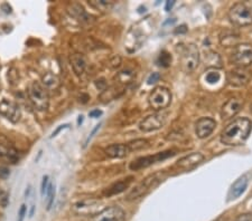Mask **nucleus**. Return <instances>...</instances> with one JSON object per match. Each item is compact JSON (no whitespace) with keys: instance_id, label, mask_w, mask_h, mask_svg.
Returning <instances> with one entry per match:
<instances>
[{"instance_id":"e433bc0d","label":"nucleus","mask_w":252,"mask_h":221,"mask_svg":"<svg viewBox=\"0 0 252 221\" xmlns=\"http://www.w3.org/2000/svg\"><path fill=\"white\" fill-rule=\"evenodd\" d=\"M10 175V171L8 167L6 166H0V179L1 180H5V179H7Z\"/></svg>"},{"instance_id":"79ce46f5","label":"nucleus","mask_w":252,"mask_h":221,"mask_svg":"<svg viewBox=\"0 0 252 221\" xmlns=\"http://www.w3.org/2000/svg\"><path fill=\"white\" fill-rule=\"evenodd\" d=\"M101 125H102V123H100V124H98V125H97V127H95V128L93 129V131H92V132H91V134L89 135V138H87V140H86V142H85V146H86V144H87V143H89V141H90L91 139H92V138H93V135L95 134V133H97V132L99 131V129H100V128H101Z\"/></svg>"},{"instance_id":"c03bdc74","label":"nucleus","mask_w":252,"mask_h":221,"mask_svg":"<svg viewBox=\"0 0 252 221\" xmlns=\"http://www.w3.org/2000/svg\"><path fill=\"white\" fill-rule=\"evenodd\" d=\"M175 5V1H173V0H168V1H166V6H165V9L166 11H169L171 10V8H173V6Z\"/></svg>"},{"instance_id":"a878e982","label":"nucleus","mask_w":252,"mask_h":221,"mask_svg":"<svg viewBox=\"0 0 252 221\" xmlns=\"http://www.w3.org/2000/svg\"><path fill=\"white\" fill-rule=\"evenodd\" d=\"M127 146L129 147V150H130V152L131 151H138V150H144V148L149 147V142H148V141L145 140V139H137L135 141H131V142H129Z\"/></svg>"},{"instance_id":"9b49d317","label":"nucleus","mask_w":252,"mask_h":221,"mask_svg":"<svg viewBox=\"0 0 252 221\" xmlns=\"http://www.w3.org/2000/svg\"><path fill=\"white\" fill-rule=\"evenodd\" d=\"M18 151L3 135H0V162L15 165L18 162Z\"/></svg>"},{"instance_id":"4be33fe9","label":"nucleus","mask_w":252,"mask_h":221,"mask_svg":"<svg viewBox=\"0 0 252 221\" xmlns=\"http://www.w3.org/2000/svg\"><path fill=\"white\" fill-rule=\"evenodd\" d=\"M70 14L80 21H89V15L84 10L83 7L79 3H72L70 6Z\"/></svg>"},{"instance_id":"dca6fc26","label":"nucleus","mask_w":252,"mask_h":221,"mask_svg":"<svg viewBox=\"0 0 252 221\" xmlns=\"http://www.w3.org/2000/svg\"><path fill=\"white\" fill-rule=\"evenodd\" d=\"M216 127V122L210 117H202L195 124L196 135L200 139H205L212 134Z\"/></svg>"},{"instance_id":"6e6552de","label":"nucleus","mask_w":252,"mask_h":221,"mask_svg":"<svg viewBox=\"0 0 252 221\" xmlns=\"http://www.w3.org/2000/svg\"><path fill=\"white\" fill-rule=\"evenodd\" d=\"M102 201L98 199H84L75 203L73 205V211L76 215L81 216H94L103 210Z\"/></svg>"},{"instance_id":"423d86ee","label":"nucleus","mask_w":252,"mask_h":221,"mask_svg":"<svg viewBox=\"0 0 252 221\" xmlns=\"http://www.w3.org/2000/svg\"><path fill=\"white\" fill-rule=\"evenodd\" d=\"M149 105L152 110H160L168 108L171 102V93L166 87H156L149 95Z\"/></svg>"},{"instance_id":"c756f323","label":"nucleus","mask_w":252,"mask_h":221,"mask_svg":"<svg viewBox=\"0 0 252 221\" xmlns=\"http://www.w3.org/2000/svg\"><path fill=\"white\" fill-rule=\"evenodd\" d=\"M133 77H135V73H133V72H131V71H129V70H125V71L120 72V73L118 74V76H117L118 81H119L120 83L131 82Z\"/></svg>"},{"instance_id":"a18cd8bd","label":"nucleus","mask_w":252,"mask_h":221,"mask_svg":"<svg viewBox=\"0 0 252 221\" xmlns=\"http://www.w3.org/2000/svg\"><path fill=\"white\" fill-rule=\"evenodd\" d=\"M34 212H35V205H32V209H30V212H29L30 218L34 216Z\"/></svg>"},{"instance_id":"09e8293b","label":"nucleus","mask_w":252,"mask_h":221,"mask_svg":"<svg viewBox=\"0 0 252 221\" xmlns=\"http://www.w3.org/2000/svg\"><path fill=\"white\" fill-rule=\"evenodd\" d=\"M251 112H252V106H251Z\"/></svg>"},{"instance_id":"b1692460","label":"nucleus","mask_w":252,"mask_h":221,"mask_svg":"<svg viewBox=\"0 0 252 221\" xmlns=\"http://www.w3.org/2000/svg\"><path fill=\"white\" fill-rule=\"evenodd\" d=\"M42 82H43V86L45 89H56L60 85V78L56 75L52 73H46L43 77H42Z\"/></svg>"},{"instance_id":"2eb2a0df","label":"nucleus","mask_w":252,"mask_h":221,"mask_svg":"<svg viewBox=\"0 0 252 221\" xmlns=\"http://www.w3.org/2000/svg\"><path fill=\"white\" fill-rule=\"evenodd\" d=\"M0 115L5 116L13 123H17L21 116V112L17 103L5 98L0 102Z\"/></svg>"},{"instance_id":"f8f14e48","label":"nucleus","mask_w":252,"mask_h":221,"mask_svg":"<svg viewBox=\"0 0 252 221\" xmlns=\"http://www.w3.org/2000/svg\"><path fill=\"white\" fill-rule=\"evenodd\" d=\"M126 217L125 211L118 205L105 208L97 215H94L90 221H124Z\"/></svg>"},{"instance_id":"412c9836","label":"nucleus","mask_w":252,"mask_h":221,"mask_svg":"<svg viewBox=\"0 0 252 221\" xmlns=\"http://www.w3.org/2000/svg\"><path fill=\"white\" fill-rule=\"evenodd\" d=\"M70 60L72 67H73L74 73L78 76L82 75L84 73V71H85L87 65L85 56L83 54H80V53H75V54L71 55Z\"/></svg>"},{"instance_id":"9d476101","label":"nucleus","mask_w":252,"mask_h":221,"mask_svg":"<svg viewBox=\"0 0 252 221\" xmlns=\"http://www.w3.org/2000/svg\"><path fill=\"white\" fill-rule=\"evenodd\" d=\"M232 60L238 67L246 68L252 64V45L239 44L232 55Z\"/></svg>"},{"instance_id":"cd10ccee","label":"nucleus","mask_w":252,"mask_h":221,"mask_svg":"<svg viewBox=\"0 0 252 221\" xmlns=\"http://www.w3.org/2000/svg\"><path fill=\"white\" fill-rule=\"evenodd\" d=\"M221 79V74L219 72L213 70V71H209L208 73L205 75V81L208 82L209 84H211V85H214V84H217L220 82Z\"/></svg>"},{"instance_id":"2f4dec72","label":"nucleus","mask_w":252,"mask_h":221,"mask_svg":"<svg viewBox=\"0 0 252 221\" xmlns=\"http://www.w3.org/2000/svg\"><path fill=\"white\" fill-rule=\"evenodd\" d=\"M46 197H47V205H46V209L47 210H51L53 203H54V200H55V186L49 184H48V188H47V191H46Z\"/></svg>"},{"instance_id":"f3484780","label":"nucleus","mask_w":252,"mask_h":221,"mask_svg":"<svg viewBox=\"0 0 252 221\" xmlns=\"http://www.w3.org/2000/svg\"><path fill=\"white\" fill-rule=\"evenodd\" d=\"M204 160V155L202 153H198V152H193L186 157H183L182 159H179L176 162L175 166L179 167L182 170H192L196 166L201 165Z\"/></svg>"},{"instance_id":"a19ab883","label":"nucleus","mask_w":252,"mask_h":221,"mask_svg":"<svg viewBox=\"0 0 252 221\" xmlns=\"http://www.w3.org/2000/svg\"><path fill=\"white\" fill-rule=\"evenodd\" d=\"M101 115H102V110H93L89 113V116L93 117V119H97V117L101 116Z\"/></svg>"},{"instance_id":"f257e3e1","label":"nucleus","mask_w":252,"mask_h":221,"mask_svg":"<svg viewBox=\"0 0 252 221\" xmlns=\"http://www.w3.org/2000/svg\"><path fill=\"white\" fill-rule=\"evenodd\" d=\"M252 129V123L249 119L239 117L231 122L221 133V142L225 146H241L249 136Z\"/></svg>"},{"instance_id":"7c9ffc66","label":"nucleus","mask_w":252,"mask_h":221,"mask_svg":"<svg viewBox=\"0 0 252 221\" xmlns=\"http://www.w3.org/2000/svg\"><path fill=\"white\" fill-rule=\"evenodd\" d=\"M238 39H239V37L236 35H233V34H230V35H224L221 37V44H222L225 47L233 46V45L236 44Z\"/></svg>"},{"instance_id":"0eeeda50","label":"nucleus","mask_w":252,"mask_h":221,"mask_svg":"<svg viewBox=\"0 0 252 221\" xmlns=\"http://www.w3.org/2000/svg\"><path fill=\"white\" fill-rule=\"evenodd\" d=\"M175 151H165V152H159V153H156L154 155H147V157H143V158H138L135 161H132L130 165H129V169L132 171H137L140 169H145V167H148L155 163L164 161L168 158L173 157L175 155Z\"/></svg>"},{"instance_id":"393cba45","label":"nucleus","mask_w":252,"mask_h":221,"mask_svg":"<svg viewBox=\"0 0 252 221\" xmlns=\"http://www.w3.org/2000/svg\"><path fill=\"white\" fill-rule=\"evenodd\" d=\"M205 63L208 64L209 67H215L220 68L222 67V60H221V57L216 53L210 52L205 55Z\"/></svg>"},{"instance_id":"aec40b11","label":"nucleus","mask_w":252,"mask_h":221,"mask_svg":"<svg viewBox=\"0 0 252 221\" xmlns=\"http://www.w3.org/2000/svg\"><path fill=\"white\" fill-rule=\"evenodd\" d=\"M105 153L109 158L121 159L127 157L130 153V150H129L128 146H126V144H111V146L105 148Z\"/></svg>"},{"instance_id":"6ab92c4d","label":"nucleus","mask_w":252,"mask_h":221,"mask_svg":"<svg viewBox=\"0 0 252 221\" xmlns=\"http://www.w3.org/2000/svg\"><path fill=\"white\" fill-rule=\"evenodd\" d=\"M249 184V178L248 175H242L231 185L228 193V201H232L238 199L240 196H242Z\"/></svg>"},{"instance_id":"ddd939ff","label":"nucleus","mask_w":252,"mask_h":221,"mask_svg":"<svg viewBox=\"0 0 252 221\" xmlns=\"http://www.w3.org/2000/svg\"><path fill=\"white\" fill-rule=\"evenodd\" d=\"M251 78V73L243 67H236L227 74V81L232 86L241 87L247 85Z\"/></svg>"},{"instance_id":"39448f33","label":"nucleus","mask_w":252,"mask_h":221,"mask_svg":"<svg viewBox=\"0 0 252 221\" xmlns=\"http://www.w3.org/2000/svg\"><path fill=\"white\" fill-rule=\"evenodd\" d=\"M200 62V53L198 48L194 44H189L183 47L181 52V65L182 70L185 73H190L197 67Z\"/></svg>"},{"instance_id":"58836bf2","label":"nucleus","mask_w":252,"mask_h":221,"mask_svg":"<svg viewBox=\"0 0 252 221\" xmlns=\"http://www.w3.org/2000/svg\"><path fill=\"white\" fill-rule=\"evenodd\" d=\"M70 129V124H63V125H60L59 128H57L54 132L52 133L51 134V136H49V139H53V138H55V136H57V134H59V133L62 131V129Z\"/></svg>"},{"instance_id":"bb28decb","label":"nucleus","mask_w":252,"mask_h":221,"mask_svg":"<svg viewBox=\"0 0 252 221\" xmlns=\"http://www.w3.org/2000/svg\"><path fill=\"white\" fill-rule=\"evenodd\" d=\"M89 3L98 10H106L112 6L113 2L108 1V0H91Z\"/></svg>"},{"instance_id":"37998d69","label":"nucleus","mask_w":252,"mask_h":221,"mask_svg":"<svg viewBox=\"0 0 252 221\" xmlns=\"http://www.w3.org/2000/svg\"><path fill=\"white\" fill-rule=\"evenodd\" d=\"M187 32V28H186V26L185 25H182V26H179L178 28H176L175 29V34H185Z\"/></svg>"},{"instance_id":"c9c22d12","label":"nucleus","mask_w":252,"mask_h":221,"mask_svg":"<svg viewBox=\"0 0 252 221\" xmlns=\"http://www.w3.org/2000/svg\"><path fill=\"white\" fill-rule=\"evenodd\" d=\"M235 221H252V212L242 213V215L236 217Z\"/></svg>"},{"instance_id":"4c0bfd02","label":"nucleus","mask_w":252,"mask_h":221,"mask_svg":"<svg viewBox=\"0 0 252 221\" xmlns=\"http://www.w3.org/2000/svg\"><path fill=\"white\" fill-rule=\"evenodd\" d=\"M26 212H27V208H26L25 204H22L21 209H19L18 211V219L17 221H24V218L26 216Z\"/></svg>"},{"instance_id":"7ed1b4c3","label":"nucleus","mask_w":252,"mask_h":221,"mask_svg":"<svg viewBox=\"0 0 252 221\" xmlns=\"http://www.w3.org/2000/svg\"><path fill=\"white\" fill-rule=\"evenodd\" d=\"M229 18L234 25L244 27L252 24V8L247 2H236L229 10Z\"/></svg>"},{"instance_id":"f03ea898","label":"nucleus","mask_w":252,"mask_h":221,"mask_svg":"<svg viewBox=\"0 0 252 221\" xmlns=\"http://www.w3.org/2000/svg\"><path fill=\"white\" fill-rule=\"evenodd\" d=\"M165 178L166 175L164 172H156L149 175V177H147L144 181H141L140 184H137L135 188L127 194L126 200L133 201L139 199V198L149 192L151 189H154L155 186H157L160 182H163Z\"/></svg>"},{"instance_id":"f704fd0d","label":"nucleus","mask_w":252,"mask_h":221,"mask_svg":"<svg viewBox=\"0 0 252 221\" xmlns=\"http://www.w3.org/2000/svg\"><path fill=\"white\" fill-rule=\"evenodd\" d=\"M160 78V74L159 73H152L149 75V77L147 79V84L148 85H152V84H156Z\"/></svg>"},{"instance_id":"4468645a","label":"nucleus","mask_w":252,"mask_h":221,"mask_svg":"<svg viewBox=\"0 0 252 221\" xmlns=\"http://www.w3.org/2000/svg\"><path fill=\"white\" fill-rule=\"evenodd\" d=\"M166 123V114L156 113L147 116L140 122L139 129L143 132H151L162 129Z\"/></svg>"},{"instance_id":"de8ad7c7","label":"nucleus","mask_w":252,"mask_h":221,"mask_svg":"<svg viewBox=\"0 0 252 221\" xmlns=\"http://www.w3.org/2000/svg\"><path fill=\"white\" fill-rule=\"evenodd\" d=\"M30 190H32V189H30V186H28L27 190H26V192H25V196H26V197H28V196H29V193H30Z\"/></svg>"},{"instance_id":"72a5a7b5","label":"nucleus","mask_w":252,"mask_h":221,"mask_svg":"<svg viewBox=\"0 0 252 221\" xmlns=\"http://www.w3.org/2000/svg\"><path fill=\"white\" fill-rule=\"evenodd\" d=\"M48 175H44L43 177V180H42V184H41V194L42 196H45L47 191V188H48Z\"/></svg>"},{"instance_id":"c85d7f7f","label":"nucleus","mask_w":252,"mask_h":221,"mask_svg":"<svg viewBox=\"0 0 252 221\" xmlns=\"http://www.w3.org/2000/svg\"><path fill=\"white\" fill-rule=\"evenodd\" d=\"M157 63L159 66L162 67H168L171 63V56L168 52L166 51H163L162 53H160L159 56H158V60Z\"/></svg>"},{"instance_id":"a211bd4d","label":"nucleus","mask_w":252,"mask_h":221,"mask_svg":"<svg viewBox=\"0 0 252 221\" xmlns=\"http://www.w3.org/2000/svg\"><path fill=\"white\" fill-rule=\"evenodd\" d=\"M243 106V102L240 98H230L221 110V116L223 120H229L235 116Z\"/></svg>"},{"instance_id":"ea45409f","label":"nucleus","mask_w":252,"mask_h":221,"mask_svg":"<svg viewBox=\"0 0 252 221\" xmlns=\"http://www.w3.org/2000/svg\"><path fill=\"white\" fill-rule=\"evenodd\" d=\"M1 9H2V11H3V13H5V14H8V15H9V14L13 13V8H11L9 3H7V2L2 3V5H1Z\"/></svg>"},{"instance_id":"20e7f679","label":"nucleus","mask_w":252,"mask_h":221,"mask_svg":"<svg viewBox=\"0 0 252 221\" xmlns=\"http://www.w3.org/2000/svg\"><path fill=\"white\" fill-rule=\"evenodd\" d=\"M28 96L34 108L40 112L47 110L49 96L47 90L40 82H33L28 87Z\"/></svg>"},{"instance_id":"5701e85b","label":"nucleus","mask_w":252,"mask_h":221,"mask_svg":"<svg viewBox=\"0 0 252 221\" xmlns=\"http://www.w3.org/2000/svg\"><path fill=\"white\" fill-rule=\"evenodd\" d=\"M130 182H131L130 179H128V180H122V181L117 182V184H112L108 190H106L105 194H106V196L110 197V196H114V194H119L121 192H124L125 190L128 188L129 184H130Z\"/></svg>"},{"instance_id":"1a4fd4ad","label":"nucleus","mask_w":252,"mask_h":221,"mask_svg":"<svg viewBox=\"0 0 252 221\" xmlns=\"http://www.w3.org/2000/svg\"><path fill=\"white\" fill-rule=\"evenodd\" d=\"M148 34L146 33V30L143 29V27H140V22L138 25L133 26L130 29V32L128 33L127 36V46H125L128 49L129 53L136 52L137 49H139L141 47L143 43H145V40L148 38Z\"/></svg>"},{"instance_id":"49530a36","label":"nucleus","mask_w":252,"mask_h":221,"mask_svg":"<svg viewBox=\"0 0 252 221\" xmlns=\"http://www.w3.org/2000/svg\"><path fill=\"white\" fill-rule=\"evenodd\" d=\"M82 122H83V115H80L79 116V120H78V124L80 125V124L82 123Z\"/></svg>"},{"instance_id":"473e14b6","label":"nucleus","mask_w":252,"mask_h":221,"mask_svg":"<svg viewBox=\"0 0 252 221\" xmlns=\"http://www.w3.org/2000/svg\"><path fill=\"white\" fill-rule=\"evenodd\" d=\"M9 203V193L6 190H0V205L2 208H7Z\"/></svg>"}]
</instances>
